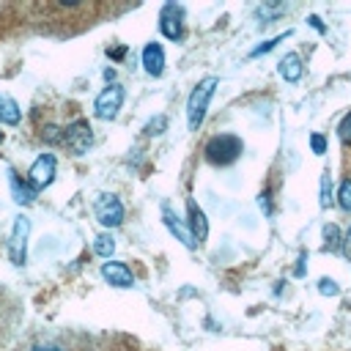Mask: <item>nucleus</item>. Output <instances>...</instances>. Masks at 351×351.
<instances>
[{"mask_svg": "<svg viewBox=\"0 0 351 351\" xmlns=\"http://www.w3.org/2000/svg\"><path fill=\"white\" fill-rule=\"evenodd\" d=\"M214 88H217V80L214 77H206L197 82V88L192 90L189 101H186V118H189V129H197L203 115H206V107H208V99L214 96Z\"/></svg>", "mask_w": 351, "mask_h": 351, "instance_id": "obj_1", "label": "nucleus"}, {"mask_svg": "<svg viewBox=\"0 0 351 351\" xmlns=\"http://www.w3.org/2000/svg\"><path fill=\"white\" fill-rule=\"evenodd\" d=\"M241 154V140L233 134H219L206 145V159L211 165H230Z\"/></svg>", "mask_w": 351, "mask_h": 351, "instance_id": "obj_2", "label": "nucleus"}, {"mask_svg": "<svg viewBox=\"0 0 351 351\" xmlns=\"http://www.w3.org/2000/svg\"><path fill=\"white\" fill-rule=\"evenodd\" d=\"M96 219L107 228H115L121 219H123V206L115 195H101L96 200Z\"/></svg>", "mask_w": 351, "mask_h": 351, "instance_id": "obj_3", "label": "nucleus"}, {"mask_svg": "<svg viewBox=\"0 0 351 351\" xmlns=\"http://www.w3.org/2000/svg\"><path fill=\"white\" fill-rule=\"evenodd\" d=\"M121 104H123V88L121 85H110L96 99V115L99 118H115V112L121 110Z\"/></svg>", "mask_w": 351, "mask_h": 351, "instance_id": "obj_4", "label": "nucleus"}, {"mask_svg": "<svg viewBox=\"0 0 351 351\" xmlns=\"http://www.w3.org/2000/svg\"><path fill=\"white\" fill-rule=\"evenodd\" d=\"M90 140H93V134H90L88 121H74V123H71V126H66V132H63V143H66L74 154L88 151Z\"/></svg>", "mask_w": 351, "mask_h": 351, "instance_id": "obj_5", "label": "nucleus"}, {"mask_svg": "<svg viewBox=\"0 0 351 351\" xmlns=\"http://www.w3.org/2000/svg\"><path fill=\"white\" fill-rule=\"evenodd\" d=\"M27 230H30L27 217H16L14 233H11V244H8V255H11L14 263H22L25 261V239H27Z\"/></svg>", "mask_w": 351, "mask_h": 351, "instance_id": "obj_6", "label": "nucleus"}, {"mask_svg": "<svg viewBox=\"0 0 351 351\" xmlns=\"http://www.w3.org/2000/svg\"><path fill=\"white\" fill-rule=\"evenodd\" d=\"M30 184L33 186H47L49 181H52V176H55V156H49V154H41L36 162H33V167H30Z\"/></svg>", "mask_w": 351, "mask_h": 351, "instance_id": "obj_7", "label": "nucleus"}, {"mask_svg": "<svg viewBox=\"0 0 351 351\" xmlns=\"http://www.w3.org/2000/svg\"><path fill=\"white\" fill-rule=\"evenodd\" d=\"M101 277L110 282V285H118V288H132V271L126 263H118V261H110L101 266Z\"/></svg>", "mask_w": 351, "mask_h": 351, "instance_id": "obj_8", "label": "nucleus"}, {"mask_svg": "<svg viewBox=\"0 0 351 351\" xmlns=\"http://www.w3.org/2000/svg\"><path fill=\"white\" fill-rule=\"evenodd\" d=\"M159 27H162V33H165L167 38H178V36H181V8L173 5V3H167V5L162 8Z\"/></svg>", "mask_w": 351, "mask_h": 351, "instance_id": "obj_9", "label": "nucleus"}, {"mask_svg": "<svg viewBox=\"0 0 351 351\" xmlns=\"http://www.w3.org/2000/svg\"><path fill=\"white\" fill-rule=\"evenodd\" d=\"M143 66H145V71L154 74V77L162 74V69H165V52H162L159 44H148V47L143 49Z\"/></svg>", "mask_w": 351, "mask_h": 351, "instance_id": "obj_10", "label": "nucleus"}, {"mask_svg": "<svg viewBox=\"0 0 351 351\" xmlns=\"http://www.w3.org/2000/svg\"><path fill=\"white\" fill-rule=\"evenodd\" d=\"M280 74L288 80V82H296L302 77V58L299 55H285L282 63H280Z\"/></svg>", "mask_w": 351, "mask_h": 351, "instance_id": "obj_11", "label": "nucleus"}, {"mask_svg": "<svg viewBox=\"0 0 351 351\" xmlns=\"http://www.w3.org/2000/svg\"><path fill=\"white\" fill-rule=\"evenodd\" d=\"M189 219H192V236H195L197 241H203V239H206V233H208V225H206L203 211H200L195 203H189Z\"/></svg>", "mask_w": 351, "mask_h": 351, "instance_id": "obj_12", "label": "nucleus"}, {"mask_svg": "<svg viewBox=\"0 0 351 351\" xmlns=\"http://www.w3.org/2000/svg\"><path fill=\"white\" fill-rule=\"evenodd\" d=\"M165 225H167V228H170V230H173V233L186 244V247H195V236H192V233H186V230H184V225H181V222H176V217H173L167 208H165Z\"/></svg>", "mask_w": 351, "mask_h": 351, "instance_id": "obj_13", "label": "nucleus"}, {"mask_svg": "<svg viewBox=\"0 0 351 351\" xmlns=\"http://www.w3.org/2000/svg\"><path fill=\"white\" fill-rule=\"evenodd\" d=\"M0 121H5V123H16L19 121V107L8 96H0Z\"/></svg>", "mask_w": 351, "mask_h": 351, "instance_id": "obj_14", "label": "nucleus"}, {"mask_svg": "<svg viewBox=\"0 0 351 351\" xmlns=\"http://www.w3.org/2000/svg\"><path fill=\"white\" fill-rule=\"evenodd\" d=\"M93 250H96L101 258H110V255H112V250H115V241H112V236H107V233L96 236V244H93Z\"/></svg>", "mask_w": 351, "mask_h": 351, "instance_id": "obj_15", "label": "nucleus"}, {"mask_svg": "<svg viewBox=\"0 0 351 351\" xmlns=\"http://www.w3.org/2000/svg\"><path fill=\"white\" fill-rule=\"evenodd\" d=\"M332 203V181H329V173H324L321 178V206H329Z\"/></svg>", "mask_w": 351, "mask_h": 351, "instance_id": "obj_16", "label": "nucleus"}, {"mask_svg": "<svg viewBox=\"0 0 351 351\" xmlns=\"http://www.w3.org/2000/svg\"><path fill=\"white\" fill-rule=\"evenodd\" d=\"M340 206L351 211V181H343L340 184Z\"/></svg>", "mask_w": 351, "mask_h": 351, "instance_id": "obj_17", "label": "nucleus"}, {"mask_svg": "<svg viewBox=\"0 0 351 351\" xmlns=\"http://www.w3.org/2000/svg\"><path fill=\"white\" fill-rule=\"evenodd\" d=\"M340 137L343 140H351V112L343 118V123H340Z\"/></svg>", "mask_w": 351, "mask_h": 351, "instance_id": "obj_18", "label": "nucleus"}, {"mask_svg": "<svg viewBox=\"0 0 351 351\" xmlns=\"http://www.w3.org/2000/svg\"><path fill=\"white\" fill-rule=\"evenodd\" d=\"M165 123H167L165 118H156V121H151V123L145 126V132H148V134H159V129H165Z\"/></svg>", "mask_w": 351, "mask_h": 351, "instance_id": "obj_19", "label": "nucleus"}, {"mask_svg": "<svg viewBox=\"0 0 351 351\" xmlns=\"http://www.w3.org/2000/svg\"><path fill=\"white\" fill-rule=\"evenodd\" d=\"M310 145H313V151H315V154H324V148H326V140H324L321 134H313Z\"/></svg>", "mask_w": 351, "mask_h": 351, "instance_id": "obj_20", "label": "nucleus"}, {"mask_svg": "<svg viewBox=\"0 0 351 351\" xmlns=\"http://www.w3.org/2000/svg\"><path fill=\"white\" fill-rule=\"evenodd\" d=\"M326 241H329V244H326L329 250H335V247H337V228H335V225H332V228H326Z\"/></svg>", "mask_w": 351, "mask_h": 351, "instance_id": "obj_21", "label": "nucleus"}, {"mask_svg": "<svg viewBox=\"0 0 351 351\" xmlns=\"http://www.w3.org/2000/svg\"><path fill=\"white\" fill-rule=\"evenodd\" d=\"M321 293H329V296H335V293H337V285H335L332 280H321Z\"/></svg>", "mask_w": 351, "mask_h": 351, "instance_id": "obj_22", "label": "nucleus"}, {"mask_svg": "<svg viewBox=\"0 0 351 351\" xmlns=\"http://www.w3.org/2000/svg\"><path fill=\"white\" fill-rule=\"evenodd\" d=\"M280 38H282V36H277V38H271V41H266V44H261V47H258V49H255L252 55H261V52H269V49H271V47H274V44L280 41Z\"/></svg>", "mask_w": 351, "mask_h": 351, "instance_id": "obj_23", "label": "nucleus"}, {"mask_svg": "<svg viewBox=\"0 0 351 351\" xmlns=\"http://www.w3.org/2000/svg\"><path fill=\"white\" fill-rule=\"evenodd\" d=\"M310 22H313V27H315V30H324V25H321V19H318V16H310Z\"/></svg>", "mask_w": 351, "mask_h": 351, "instance_id": "obj_24", "label": "nucleus"}, {"mask_svg": "<svg viewBox=\"0 0 351 351\" xmlns=\"http://www.w3.org/2000/svg\"><path fill=\"white\" fill-rule=\"evenodd\" d=\"M346 255L351 258V230H348V236H346Z\"/></svg>", "mask_w": 351, "mask_h": 351, "instance_id": "obj_25", "label": "nucleus"}, {"mask_svg": "<svg viewBox=\"0 0 351 351\" xmlns=\"http://www.w3.org/2000/svg\"><path fill=\"white\" fill-rule=\"evenodd\" d=\"M36 351H60V348H55V346H38Z\"/></svg>", "mask_w": 351, "mask_h": 351, "instance_id": "obj_26", "label": "nucleus"}, {"mask_svg": "<svg viewBox=\"0 0 351 351\" xmlns=\"http://www.w3.org/2000/svg\"><path fill=\"white\" fill-rule=\"evenodd\" d=\"M0 140H3V134H0Z\"/></svg>", "mask_w": 351, "mask_h": 351, "instance_id": "obj_27", "label": "nucleus"}]
</instances>
